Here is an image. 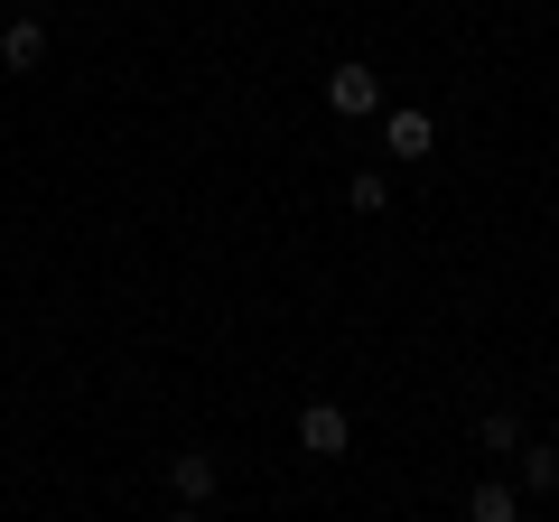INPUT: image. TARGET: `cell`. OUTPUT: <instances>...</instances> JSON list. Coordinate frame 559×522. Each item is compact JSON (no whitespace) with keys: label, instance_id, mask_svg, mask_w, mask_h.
<instances>
[{"label":"cell","instance_id":"1","mask_svg":"<svg viewBox=\"0 0 559 522\" xmlns=\"http://www.w3.org/2000/svg\"><path fill=\"white\" fill-rule=\"evenodd\" d=\"M299 448H308V458H345V448H355L345 402H308V411H299Z\"/></svg>","mask_w":559,"mask_h":522},{"label":"cell","instance_id":"2","mask_svg":"<svg viewBox=\"0 0 559 522\" xmlns=\"http://www.w3.org/2000/svg\"><path fill=\"white\" fill-rule=\"evenodd\" d=\"M326 112H345V121L382 112V75L373 66H336V75H326Z\"/></svg>","mask_w":559,"mask_h":522},{"label":"cell","instance_id":"3","mask_svg":"<svg viewBox=\"0 0 559 522\" xmlns=\"http://www.w3.org/2000/svg\"><path fill=\"white\" fill-rule=\"evenodd\" d=\"M38 57H47V28L38 20H10V28H0V66H10V75H28Z\"/></svg>","mask_w":559,"mask_h":522},{"label":"cell","instance_id":"4","mask_svg":"<svg viewBox=\"0 0 559 522\" xmlns=\"http://www.w3.org/2000/svg\"><path fill=\"white\" fill-rule=\"evenodd\" d=\"M382 141H392V159H429V112H411V103H401V112L382 121Z\"/></svg>","mask_w":559,"mask_h":522},{"label":"cell","instance_id":"5","mask_svg":"<svg viewBox=\"0 0 559 522\" xmlns=\"http://www.w3.org/2000/svg\"><path fill=\"white\" fill-rule=\"evenodd\" d=\"M168 476H178V495H187V503L215 495V458H205V448H178V466H168Z\"/></svg>","mask_w":559,"mask_h":522},{"label":"cell","instance_id":"6","mask_svg":"<svg viewBox=\"0 0 559 522\" xmlns=\"http://www.w3.org/2000/svg\"><path fill=\"white\" fill-rule=\"evenodd\" d=\"M466 522H522L513 485H476V495H466Z\"/></svg>","mask_w":559,"mask_h":522},{"label":"cell","instance_id":"7","mask_svg":"<svg viewBox=\"0 0 559 522\" xmlns=\"http://www.w3.org/2000/svg\"><path fill=\"white\" fill-rule=\"evenodd\" d=\"M345 197H355V215H382V205H392V178H382V168H355Z\"/></svg>","mask_w":559,"mask_h":522},{"label":"cell","instance_id":"8","mask_svg":"<svg viewBox=\"0 0 559 522\" xmlns=\"http://www.w3.org/2000/svg\"><path fill=\"white\" fill-rule=\"evenodd\" d=\"M522 476H532V485H559V448H522Z\"/></svg>","mask_w":559,"mask_h":522},{"label":"cell","instance_id":"9","mask_svg":"<svg viewBox=\"0 0 559 522\" xmlns=\"http://www.w3.org/2000/svg\"><path fill=\"white\" fill-rule=\"evenodd\" d=\"M168 522H205V513H197V503H187V513H168Z\"/></svg>","mask_w":559,"mask_h":522}]
</instances>
